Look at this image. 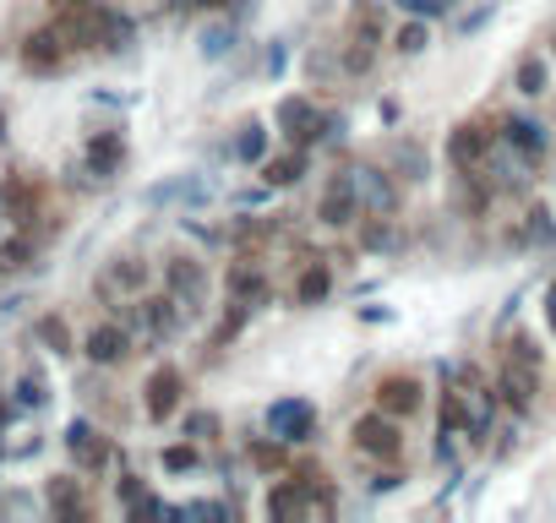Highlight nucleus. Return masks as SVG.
Instances as JSON below:
<instances>
[{
	"mask_svg": "<svg viewBox=\"0 0 556 523\" xmlns=\"http://www.w3.org/2000/svg\"><path fill=\"white\" fill-rule=\"evenodd\" d=\"M382 39H388L382 7H377V0H355L350 23H344V39H339V66L350 77H366L377 66V55H382Z\"/></svg>",
	"mask_w": 556,
	"mask_h": 523,
	"instance_id": "obj_1",
	"label": "nucleus"
},
{
	"mask_svg": "<svg viewBox=\"0 0 556 523\" xmlns=\"http://www.w3.org/2000/svg\"><path fill=\"white\" fill-rule=\"evenodd\" d=\"M273 120H278V131L290 137V148H317V142H328L333 131H344V120H333V115H328L317 99H306V93L278 99Z\"/></svg>",
	"mask_w": 556,
	"mask_h": 523,
	"instance_id": "obj_2",
	"label": "nucleus"
},
{
	"mask_svg": "<svg viewBox=\"0 0 556 523\" xmlns=\"http://www.w3.org/2000/svg\"><path fill=\"white\" fill-rule=\"evenodd\" d=\"M350 442H355V452H366V458H377V463H399V452H404V431H399V420L382 414V409L361 414V420L350 425Z\"/></svg>",
	"mask_w": 556,
	"mask_h": 523,
	"instance_id": "obj_3",
	"label": "nucleus"
},
{
	"mask_svg": "<svg viewBox=\"0 0 556 523\" xmlns=\"http://www.w3.org/2000/svg\"><path fill=\"white\" fill-rule=\"evenodd\" d=\"M17 61H23V72L28 77H61L66 72V61H72V44L61 39V28L50 23V28H34L23 44H17Z\"/></svg>",
	"mask_w": 556,
	"mask_h": 523,
	"instance_id": "obj_4",
	"label": "nucleus"
},
{
	"mask_svg": "<svg viewBox=\"0 0 556 523\" xmlns=\"http://www.w3.org/2000/svg\"><path fill=\"white\" fill-rule=\"evenodd\" d=\"M0 213H7L17 229H34V218H45V180L12 169L7 180H0Z\"/></svg>",
	"mask_w": 556,
	"mask_h": 523,
	"instance_id": "obj_5",
	"label": "nucleus"
},
{
	"mask_svg": "<svg viewBox=\"0 0 556 523\" xmlns=\"http://www.w3.org/2000/svg\"><path fill=\"white\" fill-rule=\"evenodd\" d=\"M361 207H366L361 175L350 169V175H333V180H328V191H323V202H317V218H323L328 229H350V224H361Z\"/></svg>",
	"mask_w": 556,
	"mask_h": 523,
	"instance_id": "obj_6",
	"label": "nucleus"
},
{
	"mask_svg": "<svg viewBox=\"0 0 556 523\" xmlns=\"http://www.w3.org/2000/svg\"><path fill=\"white\" fill-rule=\"evenodd\" d=\"M534 393H540V366L502 355V371H496V404L513 409V414H529V409H534Z\"/></svg>",
	"mask_w": 556,
	"mask_h": 523,
	"instance_id": "obj_7",
	"label": "nucleus"
},
{
	"mask_svg": "<svg viewBox=\"0 0 556 523\" xmlns=\"http://www.w3.org/2000/svg\"><path fill=\"white\" fill-rule=\"evenodd\" d=\"M66 452H72V463H77L83 474H104V469L115 463V442H110L93 420H72V425H66Z\"/></svg>",
	"mask_w": 556,
	"mask_h": 523,
	"instance_id": "obj_8",
	"label": "nucleus"
},
{
	"mask_svg": "<svg viewBox=\"0 0 556 523\" xmlns=\"http://www.w3.org/2000/svg\"><path fill=\"white\" fill-rule=\"evenodd\" d=\"M180 404H186V377H180L175 366H153V377H148V387H142V414H148L153 425H164V420L180 414Z\"/></svg>",
	"mask_w": 556,
	"mask_h": 523,
	"instance_id": "obj_9",
	"label": "nucleus"
},
{
	"mask_svg": "<svg viewBox=\"0 0 556 523\" xmlns=\"http://www.w3.org/2000/svg\"><path fill=\"white\" fill-rule=\"evenodd\" d=\"M267 436H278V442H312L317 436V404H306V398H278L273 409H267Z\"/></svg>",
	"mask_w": 556,
	"mask_h": 523,
	"instance_id": "obj_10",
	"label": "nucleus"
},
{
	"mask_svg": "<svg viewBox=\"0 0 556 523\" xmlns=\"http://www.w3.org/2000/svg\"><path fill=\"white\" fill-rule=\"evenodd\" d=\"M491 142H496L491 120H458V126L447 131V164H453V169H480L485 153H491Z\"/></svg>",
	"mask_w": 556,
	"mask_h": 523,
	"instance_id": "obj_11",
	"label": "nucleus"
},
{
	"mask_svg": "<svg viewBox=\"0 0 556 523\" xmlns=\"http://www.w3.org/2000/svg\"><path fill=\"white\" fill-rule=\"evenodd\" d=\"M377 409L382 414H393V420H409V414H420L426 409V382L420 377H409V371H393V377H382L377 382Z\"/></svg>",
	"mask_w": 556,
	"mask_h": 523,
	"instance_id": "obj_12",
	"label": "nucleus"
},
{
	"mask_svg": "<svg viewBox=\"0 0 556 523\" xmlns=\"http://www.w3.org/2000/svg\"><path fill=\"white\" fill-rule=\"evenodd\" d=\"M164 290L186 306V311H197V306H207V268L197 256H169L164 262Z\"/></svg>",
	"mask_w": 556,
	"mask_h": 523,
	"instance_id": "obj_13",
	"label": "nucleus"
},
{
	"mask_svg": "<svg viewBox=\"0 0 556 523\" xmlns=\"http://www.w3.org/2000/svg\"><path fill=\"white\" fill-rule=\"evenodd\" d=\"M496 137H502V142H507V148H513V153L529 164V169H534V164L545 158V148H551V131H545L534 115H507Z\"/></svg>",
	"mask_w": 556,
	"mask_h": 523,
	"instance_id": "obj_14",
	"label": "nucleus"
},
{
	"mask_svg": "<svg viewBox=\"0 0 556 523\" xmlns=\"http://www.w3.org/2000/svg\"><path fill=\"white\" fill-rule=\"evenodd\" d=\"M83 355L93 360V366H121L126 355H131V328L115 317V322H99V328H88V339H83Z\"/></svg>",
	"mask_w": 556,
	"mask_h": 523,
	"instance_id": "obj_15",
	"label": "nucleus"
},
{
	"mask_svg": "<svg viewBox=\"0 0 556 523\" xmlns=\"http://www.w3.org/2000/svg\"><path fill=\"white\" fill-rule=\"evenodd\" d=\"M148 279H153V268L142 256H115L110 262V273L99 279V301H115V295H142L148 290Z\"/></svg>",
	"mask_w": 556,
	"mask_h": 523,
	"instance_id": "obj_16",
	"label": "nucleus"
},
{
	"mask_svg": "<svg viewBox=\"0 0 556 523\" xmlns=\"http://www.w3.org/2000/svg\"><path fill=\"white\" fill-rule=\"evenodd\" d=\"M306 164H312V148H290V153L262 158L256 169H262V186H267V191H290V186L306 180Z\"/></svg>",
	"mask_w": 556,
	"mask_h": 523,
	"instance_id": "obj_17",
	"label": "nucleus"
},
{
	"mask_svg": "<svg viewBox=\"0 0 556 523\" xmlns=\"http://www.w3.org/2000/svg\"><path fill=\"white\" fill-rule=\"evenodd\" d=\"M83 164H88V175H99V180H110L121 164H126V137L110 126V131H93L88 137V148H83Z\"/></svg>",
	"mask_w": 556,
	"mask_h": 523,
	"instance_id": "obj_18",
	"label": "nucleus"
},
{
	"mask_svg": "<svg viewBox=\"0 0 556 523\" xmlns=\"http://www.w3.org/2000/svg\"><path fill=\"white\" fill-rule=\"evenodd\" d=\"M224 284H229V301H251V306H256V301L267 295V279H262V268H256V256H245V251L229 262Z\"/></svg>",
	"mask_w": 556,
	"mask_h": 523,
	"instance_id": "obj_19",
	"label": "nucleus"
},
{
	"mask_svg": "<svg viewBox=\"0 0 556 523\" xmlns=\"http://www.w3.org/2000/svg\"><path fill=\"white\" fill-rule=\"evenodd\" d=\"M453 207H458V218H485V207H491V186L480 180V169H458Z\"/></svg>",
	"mask_w": 556,
	"mask_h": 523,
	"instance_id": "obj_20",
	"label": "nucleus"
},
{
	"mask_svg": "<svg viewBox=\"0 0 556 523\" xmlns=\"http://www.w3.org/2000/svg\"><path fill=\"white\" fill-rule=\"evenodd\" d=\"M45 496H50V512H55V518H66V523L88 518V501H83V480H72V474H55V480L45 485Z\"/></svg>",
	"mask_w": 556,
	"mask_h": 523,
	"instance_id": "obj_21",
	"label": "nucleus"
},
{
	"mask_svg": "<svg viewBox=\"0 0 556 523\" xmlns=\"http://www.w3.org/2000/svg\"><path fill=\"white\" fill-rule=\"evenodd\" d=\"M142 202H148V207H164V202H207V186H202V175H180V180L148 186Z\"/></svg>",
	"mask_w": 556,
	"mask_h": 523,
	"instance_id": "obj_22",
	"label": "nucleus"
},
{
	"mask_svg": "<svg viewBox=\"0 0 556 523\" xmlns=\"http://www.w3.org/2000/svg\"><path fill=\"white\" fill-rule=\"evenodd\" d=\"M39 256V234L34 229H17L12 240H0V273H28Z\"/></svg>",
	"mask_w": 556,
	"mask_h": 523,
	"instance_id": "obj_23",
	"label": "nucleus"
},
{
	"mask_svg": "<svg viewBox=\"0 0 556 523\" xmlns=\"http://www.w3.org/2000/svg\"><path fill=\"white\" fill-rule=\"evenodd\" d=\"M333 295V268L328 262H306V273L295 279V306H323Z\"/></svg>",
	"mask_w": 556,
	"mask_h": 523,
	"instance_id": "obj_24",
	"label": "nucleus"
},
{
	"mask_svg": "<svg viewBox=\"0 0 556 523\" xmlns=\"http://www.w3.org/2000/svg\"><path fill=\"white\" fill-rule=\"evenodd\" d=\"M355 175H361V196L371 213H399V186L382 169H355Z\"/></svg>",
	"mask_w": 556,
	"mask_h": 523,
	"instance_id": "obj_25",
	"label": "nucleus"
},
{
	"mask_svg": "<svg viewBox=\"0 0 556 523\" xmlns=\"http://www.w3.org/2000/svg\"><path fill=\"white\" fill-rule=\"evenodd\" d=\"M523 245H556V213L545 202H534L523 213Z\"/></svg>",
	"mask_w": 556,
	"mask_h": 523,
	"instance_id": "obj_26",
	"label": "nucleus"
},
{
	"mask_svg": "<svg viewBox=\"0 0 556 523\" xmlns=\"http://www.w3.org/2000/svg\"><path fill=\"white\" fill-rule=\"evenodd\" d=\"M34 339H39L50 355H72V349H77V344H72V328H66V317H55V311L34 322Z\"/></svg>",
	"mask_w": 556,
	"mask_h": 523,
	"instance_id": "obj_27",
	"label": "nucleus"
},
{
	"mask_svg": "<svg viewBox=\"0 0 556 523\" xmlns=\"http://www.w3.org/2000/svg\"><path fill=\"white\" fill-rule=\"evenodd\" d=\"M235 158H245V164H262L267 158V126L262 120H245L235 131Z\"/></svg>",
	"mask_w": 556,
	"mask_h": 523,
	"instance_id": "obj_28",
	"label": "nucleus"
},
{
	"mask_svg": "<svg viewBox=\"0 0 556 523\" xmlns=\"http://www.w3.org/2000/svg\"><path fill=\"white\" fill-rule=\"evenodd\" d=\"M12 404H17V409H45V404H50V382H45V371H23L17 387H12Z\"/></svg>",
	"mask_w": 556,
	"mask_h": 523,
	"instance_id": "obj_29",
	"label": "nucleus"
},
{
	"mask_svg": "<svg viewBox=\"0 0 556 523\" xmlns=\"http://www.w3.org/2000/svg\"><path fill=\"white\" fill-rule=\"evenodd\" d=\"M251 463L262 469V474H285L290 469V442H251Z\"/></svg>",
	"mask_w": 556,
	"mask_h": 523,
	"instance_id": "obj_30",
	"label": "nucleus"
},
{
	"mask_svg": "<svg viewBox=\"0 0 556 523\" xmlns=\"http://www.w3.org/2000/svg\"><path fill=\"white\" fill-rule=\"evenodd\" d=\"M513 82H518L523 99H540V93L551 88V66H545L540 55H529V61H518V77H513Z\"/></svg>",
	"mask_w": 556,
	"mask_h": 523,
	"instance_id": "obj_31",
	"label": "nucleus"
},
{
	"mask_svg": "<svg viewBox=\"0 0 556 523\" xmlns=\"http://www.w3.org/2000/svg\"><path fill=\"white\" fill-rule=\"evenodd\" d=\"M251 311H256L251 301H229V311H224V322L213 328V349H224V344H235V339H240V328L251 322Z\"/></svg>",
	"mask_w": 556,
	"mask_h": 523,
	"instance_id": "obj_32",
	"label": "nucleus"
},
{
	"mask_svg": "<svg viewBox=\"0 0 556 523\" xmlns=\"http://www.w3.org/2000/svg\"><path fill=\"white\" fill-rule=\"evenodd\" d=\"M426 44H431V28H426V17H409V23L393 34V50H399V55H420Z\"/></svg>",
	"mask_w": 556,
	"mask_h": 523,
	"instance_id": "obj_33",
	"label": "nucleus"
},
{
	"mask_svg": "<svg viewBox=\"0 0 556 523\" xmlns=\"http://www.w3.org/2000/svg\"><path fill=\"white\" fill-rule=\"evenodd\" d=\"M137 44V23L126 17V12H115L110 7V28H104V50H131Z\"/></svg>",
	"mask_w": 556,
	"mask_h": 523,
	"instance_id": "obj_34",
	"label": "nucleus"
},
{
	"mask_svg": "<svg viewBox=\"0 0 556 523\" xmlns=\"http://www.w3.org/2000/svg\"><path fill=\"white\" fill-rule=\"evenodd\" d=\"M235 50V23H213V28H202V55L207 61H224Z\"/></svg>",
	"mask_w": 556,
	"mask_h": 523,
	"instance_id": "obj_35",
	"label": "nucleus"
},
{
	"mask_svg": "<svg viewBox=\"0 0 556 523\" xmlns=\"http://www.w3.org/2000/svg\"><path fill=\"white\" fill-rule=\"evenodd\" d=\"M361 245L366 251H388L393 245V213H371V224L361 229Z\"/></svg>",
	"mask_w": 556,
	"mask_h": 523,
	"instance_id": "obj_36",
	"label": "nucleus"
},
{
	"mask_svg": "<svg viewBox=\"0 0 556 523\" xmlns=\"http://www.w3.org/2000/svg\"><path fill=\"white\" fill-rule=\"evenodd\" d=\"M197 463H202V452H197L191 436L175 442V447H164V469H169V474H186V469H197Z\"/></svg>",
	"mask_w": 556,
	"mask_h": 523,
	"instance_id": "obj_37",
	"label": "nucleus"
},
{
	"mask_svg": "<svg viewBox=\"0 0 556 523\" xmlns=\"http://www.w3.org/2000/svg\"><path fill=\"white\" fill-rule=\"evenodd\" d=\"M186 436H191V442H213V436H218V414H213V409H191V414H186Z\"/></svg>",
	"mask_w": 556,
	"mask_h": 523,
	"instance_id": "obj_38",
	"label": "nucleus"
},
{
	"mask_svg": "<svg viewBox=\"0 0 556 523\" xmlns=\"http://www.w3.org/2000/svg\"><path fill=\"white\" fill-rule=\"evenodd\" d=\"M502 355H513V360H529V366H540V360H545V355H540V344H534L529 333H513Z\"/></svg>",
	"mask_w": 556,
	"mask_h": 523,
	"instance_id": "obj_39",
	"label": "nucleus"
},
{
	"mask_svg": "<svg viewBox=\"0 0 556 523\" xmlns=\"http://www.w3.org/2000/svg\"><path fill=\"white\" fill-rule=\"evenodd\" d=\"M399 169H404V180H420V175H426V153H420L415 142H404V148H399Z\"/></svg>",
	"mask_w": 556,
	"mask_h": 523,
	"instance_id": "obj_40",
	"label": "nucleus"
},
{
	"mask_svg": "<svg viewBox=\"0 0 556 523\" xmlns=\"http://www.w3.org/2000/svg\"><path fill=\"white\" fill-rule=\"evenodd\" d=\"M399 7H404L409 17H447L453 0H399Z\"/></svg>",
	"mask_w": 556,
	"mask_h": 523,
	"instance_id": "obj_41",
	"label": "nucleus"
},
{
	"mask_svg": "<svg viewBox=\"0 0 556 523\" xmlns=\"http://www.w3.org/2000/svg\"><path fill=\"white\" fill-rule=\"evenodd\" d=\"M126 512H131V518H137V523H148V518H164V512H169V507H164V501H159V496H148V490H142V496H137V501H131V507H126Z\"/></svg>",
	"mask_w": 556,
	"mask_h": 523,
	"instance_id": "obj_42",
	"label": "nucleus"
},
{
	"mask_svg": "<svg viewBox=\"0 0 556 523\" xmlns=\"http://www.w3.org/2000/svg\"><path fill=\"white\" fill-rule=\"evenodd\" d=\"M366 485H371V496H382V490H399V485H404V474H399V469H377Z\"/></svg>",
	"mask_w": 556,
	"mask_h": 523,
	"instance_id": "obj_43",
	"label": "nucleus"
},
{
	"mask_svg": "<svg viewBox=\"0 0 556 523\" xmlns=\"http://www.w3.org/2000/svg\"><path fill=\"white\" fill-rule=\"evenodd\" d=\"M115 496H121V507H131V501L142 496V480H137V474H121V480H115Z\"/></svg>",
	"mask_w": 556,
	"mask_h": 523,
	"instance_id": "obj_44",
	"label": "nucleus"
},
{
	"mask_svg": "<svg viewBox=\"0 0 556 523\" xmlns=\"http://www.w3.org/2000/svg\"><path fill=\"white\" fill-rule=\"evenodd\" d=\"M485 17H491V12H485V7H480V12H475V17H458V34H475V28H485Z\"/></svg>",
	"mask_w": 556,
	"mask_h": 523,
	"instance_id": "obj_45",
	"label": "nucleus"
},
{
	"mask_svg": "<svg viewBox=\"0 0 556 523\" xmlns=\"http://www.w3.org/2000/svg\"><path fill=\"white\" fill-rule=\"evenodd\" d=\"M545 328L556 333V279H551V290H545Z\"/></svg>",
	"mask_w": 556,
	"mask_h": 523,
	"instance_id": "obj_46",
	"label": "nucleus"
},
{
	"mask_svg": "<svg viewBox=\"0 0 556 523\" xmlns=\"http://www.w3.org/2000/svg\"><path fill=\"white\" fill-rule=\"evenodd\" d=\"M12 414H17V404H12V398H0V431L12 425Z\"/></svg>",
	"mask_w": 556,
	"mask_h": 523,
	"instance_id": "obj_47",
	"label": "nucleus"
},
{
	"mask_svg": "<svg viewBox=\"0 0 556 523\" xmlns=\"http://www.w3.org/2000/svg\"><path fill=\"white\" fill-rule=\"evenodd\" d=\"M191 7H202V12H224L229 0H191Z\"/></svg>",
	"mask_w": 556,
	"mask_h": 523,
	"instance_id": "obj_48",
	"label": "nucleus"
},
{
	"mask_svg": "<svg viewBox=\"0 0 556 523\" xmlns=\"http://www.w3.org/2000/svg\"><path fill=\"white\" fill-rule=\"evenodd\" d=\"M0 137H7V110H0Z\"/></svg>",
	"mask_w": 556,
	"mask_h": 523,
	"instance_id": "obj_49",
	"label": "nucleus"
},
{
	"mask_svg": "<svg viewBox=\"0 0 556 523\" xmlns=\"http://www.w3.org/2000/svg\"><path fill=\"white\" fill-rule=\"evenodd\" d=\"M0 436H7V431H0ZM0 458H7V442H0Z\"/></svg>",
	"mask_w": 556,
	"mask_h": 523,
	"instance_id": "obj_50",
	"label": "nucleus"
},
{
	"mask_svg": "<svg viewBox=\"0 0 556 523\" xmlns=\"http://www.w3.org/2000/svg\"><path fill=\"white\" fill-rule=\"evenodd\" d=\"M50 7H72V0H50Z\"/></svg>",
	"mask_w": 556,
	"mask_h": 523,
	"instance_id": "obj_51",
	"label": "nucleus"
}]
</instances>
